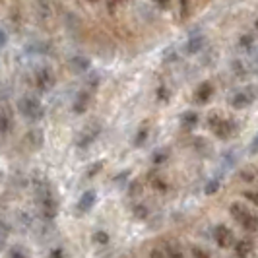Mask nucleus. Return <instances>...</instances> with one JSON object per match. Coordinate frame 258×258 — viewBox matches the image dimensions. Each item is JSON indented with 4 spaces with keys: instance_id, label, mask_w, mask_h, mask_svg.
Here are the masks:
<instances>
[{
    "instance_id": "393cba45",
    "label": "nucleus",
    "mask_w": 258,
    "mask_h": 258,
    "mask_svg": "<svg viewBox=\"0 0 258 258\" xmlns=\"http://www.w3.org/2000/svg\"><path fill=\"white\" fill-rule=\"evenodd\" d=\"M192 256L194 258H210V254H208L206 250H202L200 246H192Z\"/></svg>"
},
{
    "instance_id": "f03ea898",
    "label": "nucleus",
    "mask_w": 258,
    "mask_h": 258,
    "mask_svg": "<svg viewBox=\"0 0 258 258\" xmlns=\"http://www.w3.org/2000/svg\"><path fill=\"white\" fill-rule=\"evenodd\" d=\"M35 194H37V202L43 212V218L45 220H52L58 212V204H56V198L52 190L49 188V184H37L35 186Z\"/></svg>"
},
{
    "instance_id": "aec40b11",
    "label": "nucleus",
    "mask_w": 258,
    "mask_h": 258,
    "mask_svg": "<svg viewBox=\"0 0 258 258\" xmlns=\"http://www.w3.org/2000/svg\"><path fill=\"white\" fill-rule=\"evenodd\" d=\"M148 132H150V130H148V126H142V128L138 130V134H136V146H142L144 142H146V138H148Z\"/></svg>"
},
{
    "instance_id": "cd10ccee",
    "label": "nucleus",
    "mask_w": 258,
    "mask_h": 258,
    "mask_svg": "<svg viewBox=\"0 0 258 258\" xmlns=\"http://www.w3.org/2000/svg\"><path fill=\"white\" fill-rule=\"evenodd\" d=\"M248 152H250V155L258 154V134H256V138L252 140V144H250V148H248Z\"/></svg>"
},
{
    "instance_id": "20e7f679",
    "label": "nucleus",
    "mask_w": 258,
    "mask_h": 258,
    "mask_svg": "<svg viewBox=\"0 0 258 258\" xmlns=\"http://www.w3.org/2000/svg\"><path fill=\"white\" fill-rule=\"evenodd\" d=\"M208 124H210L212 132H214L220 140L231 138L233 132H235V122H233V120H225V118H221V116H218V115L210 116V118H208Z\"/></svg>"
},
{
    "instance_id": "2f4dec72",
    "label": "nucleus",
    "mask_w": 258,
    "mask_h": 258,
    "mask_svg": "<svg viewBox=\"0 0 258 258\" xmlns=\"http://www.w3.org/2000/svg\"><path fill=\"white\" fill-rule=\"evenodd\" d=\"M6 235H8L6 229H4V227H0V246H4V243H6Z\"/></svg>"
},
{
    "instance_id": "5701e85b",
    "label": "nucleus",
    "mask_w": 258,
    "mask_h": 258,
    "mask_svg": "<svg viewBox=\"0 0 258 258\" xmlns=\"http://www.w3.org/2000/svg\"><path fill=\"white\" fill-rule=\"evenodd\" d=\"M103 165H105L103 161H97V163H93V165L88 169V177H95V175H97V173L103 169Z\"/></svg>"
},
{
    "instance_id": "ddd939ff",
    "label": "nucleus",
    "mask_w": 258,
    "mask_h": 258,
    "mask_svg": "<svg viewBox=\"0 0 258 258\" xmlns=\"http://www.w3.org/2000/svg\"><path fill=\"white\" fill-rule=\"evenodd\" d=\"M91 101V93L90 91H80L74 101V113H84L88 109V105Z\"/></svg>"
},
{
    "instance_id": "a211bd4d",
    "label": "nucleus",
    "mask_w": 258,
    "mask_h": 258,
    "mask_svg": "<svg viewBox=\"0 0 258 258\" xmlns=\"http://www.w3.org/2000/svg\"><path fill=\"white\" fill-rule=\"evenodd\" d=\"M93 243H97V245H107V243H109V233H105V231L93 233Z\"/></svg>"
},
{
    "instance_id": "b1692460",
    "label": "nucleus",
    "mask_w": 258,
    "mask_h": 258,
    "mask_svg": "<svg viewBox=\"0 0 258 258\" xmlns=\"http://www.w3.org/2000/svg\"><path fill=\"white\" fill-rule=\"evenodd\" d=\"M167 150H163V152H155L154 154V163H163L165 159H167Z\"/></svg>"
},
{
    "instance_id": "6e6552de",
    "label": "nucleus",
    "mask_w": 258,
    "mask_h": 258,
    "mask_svg": "<svg viewBox=\"0 0 258 258\" xmlns=\"http://www.w3.org/2000/svg\"><path fill=\"white\" fill-rule=\"evenodd\" d=\"M12 120L14 113L8 105H2L0 107V134H8L12 130Z\"/></svg>"
},
{
    "instance_id": "f257e3e1",
    "label": "nucleus",
    "mask_w": 258,
    "mask_h": 258,
    "mask_svg": "<svg viewBox=\"0 0 258 258\" xmlns=\"http://www.w3.org/2000/svg\"><path fill=\"white\" fill-rule=\"evenodd\" d=\"M18 113L27 120H31V122H37L45 115V109H43L37 95L27 93V95H22L18 99Z\"/></svg>"
},
{
    "instance_id": "f3484780",
    "label": "nucleus",
    "mask_w": 258,
    "mask_h": 258,
    "mask_svg": "<svg viewBox=\"0 0 258 258\" xmlns=\"http://www.w3.org/2000/svg\"><path fill=\"white\" fill-rule=\"evenodd\" d=\"M165 258H184L182 256V252L179 250V246L171 245V243H165Z\"/></svg>"
},
{
    "instance_id": "9d476101",
    "label": "nucleus",
    "mask_w": 258,
    "mask_h": 258,
    "mask_svg": "<svg viewBox=\"0 0 258 258\" xmlns=\"http://www.w3.org/2000/svg\"><path fill=\"white\" fill-rule=\"evenodd\" d=\"M212 93H214V86H212L210 82H202V84L198 86V90L194 91V99H196L198 103H208V101L212 99Z\"/></svg>"
},
{
    "instance_id": "dca6fc26",
    "label": "nucleus",
    "mask_w": 258,
    "mask_h": 258,
    "mask_svg": "<svg viewBox=\"0 0 258 258\" xmlns=\"http://www.w3.org/2000/svg\"><path fill=\"white\" fill-rule=\"evenodd\" d=\"M70 66H72L76 72H84V70L90 68V60H88L86 56H74V58L70 60Z\"/></svg>"
},
{
    "instance_id": "6ab92c4d",
    "label": "nucleus",
    "mask_w": 258,
    "mask_h": 258,
    "mask_svg": "<svg viewBox=\"0 0 258 258\" xmlns=\"http://www.w3.org/2000/svg\"><path fill=\"white\" fill-rule=\"evenodd\" d=\"M206 194H216L220 190V179H212V181L206 182Z\"/></svg>"
},
{
    "instance_id": "0eeeda50",
    "label": "nucleus",
    "mask_w": 258,
    "mask_h": 258,
    "mask_svg": "<svg viewBox=\"0 0 258 258\" xmlns=\"http://www.w3.org/2000/svg\"><path fill=\"white\" fill-rule=\"evenodd\" d=\"M214 239H216V243L221 246V248H227V246L233 245V233L229 227H225V225H218L216 229H214Z\"/></svg>"
},
{
    "instance_id": "423d86ee",
    "label": "nucleus",
    "mask_w": 258,
    "mask_h": 258,
    "mask_svg": "<svg viewBox=\"0 0 258 258\" xmlns=\"http://www.w3.org/2000/svg\"><path fill=\"white\" fill-rule=\"evenodd\" d=\"M99 132H101V126H99L97 122H90L86 128L82 130V134H80V138H78V146H80V148H88V146L99 136Z\"/></svg>"
},
{
    "instance_id": "412c9836",
    "label": "nucleus",
    "mask_w": 258,
    "mask_h": 258,
    "mask_svg": "<svg viewBox=\"0 0 258 258\" xmlns=\"http://www.w3.org/2000/svg\"><path fill=\"white\" fill-rule=\"evenodd\" d=\"M134 216H136L138 220H146V218H148V208L142 206V204L134 206Z\"/></svg>"
},
{
    "instance_id": "473e14b6",
    "label": "nucleus",
    "mask_w": 258,
    "mask_h": 258,
    "mask_svg": "<svg viewBox=\"0 0 258 258\" xmlns=\"http://www.w3.org/2000/svg\"><path fill=\"white\" fill-rule=\"evenodd\" d=\"M51 258H62V250H60V248H56V250L51 254Z\"/></svg>"
},
{
    "instance_id": "4be33fe9",
    "label": "nucleus",
    "mask_w": 258,
    "mask_h": 258,
    "mask_svg": "<svg viewBox=\"0 0 258 258\" xmlns=\"http://www.w3.org/2000/svg\"><path fill=\"white\" fill-rule=\"evenodd\" d=\"M8 258H27V254L22 250V246H14L8 252Z\"/></svg>"
},
{
    "instance_id": "f8f14e48",
    "label": "nucleus",
    "mask_w": 258,
    "mask_h": 258,
    "mask_svg": "<svg viewBox=\"0 0 258 258\" xmlns=\"http://www.w3.org/2000/svg\"><path fill=\"white\" fill-rule=\"evenodd\" d=\"M252 248H254V245H252L250 239H239V241L235 243V254L239 258H246V256H250Z\"/></svg>"
},
{
    "instance_id": "bb28decb",
    "label": "nucleus",
    "mask_w": 258,
    "mask_h": 258,
    "mask_svg": "<svg viewBox=\"0 0 258 258\" xmlns=\"http://www.w3.org/2000/svg\"><path fill=\"white\" fill-rule=\"evenodd\" d=\"M252 43H254V39L250 37V35L241 37V47H243V49H250V47H252Z\"/></svg>"
},
{
    "instance_id": "2eb2a0df",
    "label": "nucleus",
    "mask_w": 258,
    "mask_h": 258,
    "mask_svg": "<svg viewBox=\"0 0 258 258\" xmlns=\"http://www.w3.org/2000/svg\"><path fill=\"white\" fill-rule=\"evenodd\" d=\"M204 47V37L202 35H194L186 41V52H198Z\"/></svg>"
},
{
    "instance_id": "c756f323",
    "label": "nucleus",
    "mask_w": 258,
    "mask_h": 258,
    "mask_svg": "<svg viewBox=\"0 0 258 258\" xmlns=\"http://www.w3.org/2000/svg\"><path fill=\"white\" fill-rule=\"evenodd\" d=\"M6 43H8V35H6V31H2V29H0V49H4V47H6Z\"/></svg>"
},
{
    "instance_id": "7c9ffc66",
    "label": "nucleus",
    "mask_w": 258,
    "mask_h": 258,
    "mask_svg": "<svg viewBox=\"0 0 258 258\" xmlns=\"http://www.w3.org/2000/svg\"><path fill=\"white\" fill-rule=\"evenodd\" d=\"M245 196L250 200V202H254V204L258 206V192H245Z\"/></svg>"
},
{
    "instance_id": "4468645a",
    "label": "nucleus",
    "mask_w": 258,
    "mask_h": 258,
    "mask_svg": "<svg viewBox=\"0 0 258 258\" xmlns=\"http://www.w3.org/2000/svg\"><path fill=\"white\" fill-rule=\"evenodd\" d=\"M181 124L184 126V128H194V126L198 124V113H194V111H186V113H182Z\"/></svg>"
},
{
    "instance_id": "72a5a7b5",
    "label": "nucleus",
    "mask_w": 258,
    "mask_h": 258,
    "mask_svg": "<svg viewBox=\"0 0 258 258\" xmlns=\"http://www.w3.org/2000/svg\"><path fill=\"white\" fill-rule=\"evenodd\" d=\"M254 27H256V31H258V20H256V22H254Z\"/></svg>"
},
{
    "instance_id": "c85d7f7f",
    "label": "nucleus",
    "mask_w": 258,
    "mask_h": 258,
    "mask_svg": "<svg viewBox=\"0 0 258 258\" xmlns=\"http://www.w3.org/2000/svg\"><path fill=\"white\" fill-rule=\"evenodd\" d=\"M152 258H165V250L163 248H154L152 250Z\"/></svg>"
},
{
    "instance_id": "9b49d317",
    "label": "nucleus",
    "mask_w": 258,
    "mask_h": 258,
    "mask_svg": "<svg viewBox=\"0 0 258 258\" xmlns=\"http://www.w3.org/2000/svg\"><path fill=\"white\" fill-rule=\"evenodd\" d=\"M95 198H97L95 190H86V192L82 194L80 202H78V212H80V214L90 212L91 208H93V204H95Z\"/></svg>"
},
{
    "instance_id": "1a4fd4ad",
    "label": "nucleus",
    "mask_w": 258,
    "mask_h": 258,
    "mask_svg": "<svg viewBox=\"0 0 258 258\" xmlns=\"http://www.w3.org/2000/svg\"><path fill=\"white\" fill-rule=\"evenodd\" d=\"M252 99H254V95L250 91H237L231 97L229 103H231L233 109H245V107H248V105L252 103Z\"/></svg>"
},
{
    "instance_id": "a878e982",
    "label": "nucleus",
    "mask_w": 258,
    "mask_h": 258,
    "mask_svg": "<svg viewBox=\"0 0 258 258\" xmlns=\"http://www.w3.org/2000/svg\"><path fill=\"white\" fill-rule=\"evenodd\" d=\"M154 188L157 192H165L167 190V184L161 181V179H154Z\"/></svg>"
},
{
    "instance_id": "7ed1b4c3",
    "label": "nucleus",
    "mask_w": 258,
    "mask_h": 258,
    "mask_svg": "<svg viewBox=\"0 0 258 258\" xmlns=\"http://www.w3.org/2000/svg\"><path fill=\"white\" fill-rule=\"evenodd\" d=\"M229 212H231V218L245 231H248V233H254V231H258V218L254 216V214H250V210L246 206H243V204H239V202H235L231 208H229Z\"/></svg>"
},
{
    "instance_id": "39448f33",
    "label": "nucleus",
    "mask_w": 258,
    "mask_h": 258,
    "mask_svg": "<svg viewBox=\"0 0 258 258\" xmlns=\"http://www.w3.org/2000/svg\"><path fill=\"white\" fill-rule=\"evenodd\" d=\"M54 86V74H52L51 68H41L35 72V88L39 91H51Z\"/></svg>"
}]
</instances>
